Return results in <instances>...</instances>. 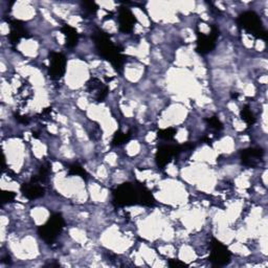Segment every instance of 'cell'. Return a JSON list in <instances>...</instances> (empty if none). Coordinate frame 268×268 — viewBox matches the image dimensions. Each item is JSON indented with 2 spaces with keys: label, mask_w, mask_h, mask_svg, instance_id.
<instances>
[{
  "label": "cell",
  "mask_w": 268,
  "mask_h": 268,
  "mask_svg": "<svg viewBox=\"0 0 268 268\" xmlns=\"http://www.w3.org/2000/svg\"><path fill=\"white\" fill-rule=\"evenodd\" d=\"M241 117L249 126L254 125L255 121H256V118H255V116H254V114L251 111L249 106H244V107L242 108V110H241Z\"/></svg>",
  "instance_id": "cell-16"
},
{
  "label": "cell",
  "mask_w": 268,
  "mask_h": 268,
  "mask_svg": "<svg viewBox=\"0 0 268 268\" xmlns=\"http://www.w3.org/2000/svg\"><path fill=\"white\" fill-rule=\"evenodd\" d=\"M68 174L69 175H78V176H81L84 179H87V177H88V174L84 170V168H82L80 164H77V163L72 164L68 168Z\"/></svg>",
  "instance_id": "cell-17"
},
{
  "label": "cell",
  "mask_w": 268,
  "mask_h": 268,
  "mask_svg": "<svg viewBox=\"0 0 268 268\" xmlns=\"http://www.w3.org/2000/svg\"><path fill=\"white\" fill-rule=\"evenodd\" d=\"M16 197V194L14 192H10V191H4L2 193V202L5 204V203H8V202H11L15 199Z\"/></svg>",
  "instance_id": "cell-21"
},
{
  "label": "cell",
  "mask_w": 268,
  "mask_h": 268,
  "mask_svg": "<svg viewBox=\"0 0 268 268\" xmlns=\"http://www.w3.org/2000/svg\"><path fill=\"white\" fill-rule=\"evenodd\" d=\"M113 200L119 207L141 204L152 207L155 200L152 194L139 183H123L113 191Z\"/></svg>",
  "instance_id": "cell-1"
},
{
  "label": "cell",
  "mask_w": 268,
  "mask_h": 268,
  "mask_svg": "<svg viewBox=\"0 0 268 268\" xmlns=\"http://www.w3.org/2000/svg\"><path fill=\"white\" fill-rule=\"evenodd\" d=\"M169 266L172 268H181V267H187V265L179 260H170L169 261Z\"/></svg>",
  "instance_id": "cell-23"
},
{
  "label": "cell",
  "mask_w": 268,
  "mask_h": 268,
  "mask_svg": "<svg viewBox=\"0 0 268 268\" xmlns=\"http://www.w3.org/2000/svg\"><path fill=\"white\" fill-rule=\"evenodd\" d=\"M84 8H85V11L90 13V14H93L96 12L97 10V6L94 4V3H84L83 4Z\"/></svg>",
  "instance_id": "cell-22"
},
{
  "label": "cell",
  "mask_w": 268,
  "mask_h": 268,
  "mask_svg": "<svg viewBox=\"0 0 268 268\" xmlns=\"http://www.w3.org/2000/svg\"><path fill=\"white\" fill-rule=\"evenodd\" d=\"M16 119L19 121L21 124H29L30 123V118L28 116H24V115H16Z\"/></svg>",
  "instance_id": "cell-24"
},
{
  "label": "cell",
  "mask_w": 268,
  "mask_h": 268,
  "mask_svg": "<svg viewBox=\"0 0 268 268\" xmlns=\"http://www.w3.org/2000/svg\"><path fill=\"white\" fill-rule=\"evenodd\" d=\"M176 134V130L174 128H168V129H162L157 132V136L160 139L164 140H171Z\"/></svg>",
  "instance_id": "cell-19"
},
{
  "label": "cell",
  "mask_w": 268,
  "mask_h": 268,
  "mask_svg": "<svg viewBox=\"0 0 268 268\" xmlns=\"http://www.w3.org/2000/svg\"><path fill=\"white\" fill-rule=\"evenodd\" d=\"M21 192L23 193L24 196L30 200L40 198V197L44 196V194H45L44 189L39 184V182H35L33 180H31L30 182H27V183H23L21 187Z\"/></svg>",
  "instance_id": "cell-12"
},
{
  "label": "cell",
  "mask_w": 268,
  "mask_h": 268,
  "mask_svg": "<svg viewBox=\"0 0 268 268\" xmlns=\"http://www.w3.org/2000/svg\"><path fill=\"white\" fill-rule=\"evenodd\" d=\"M131 137V132L123 133V132H116L113 136L112 139V145L113 146H120L125 142H127Z\"/></svg>",
  "instance_id": "cell-18"
},
{
  "label": "cell",
  "mask_w": 268,
  "mask_h": 268,
  "mask_svg": "<svg viewBox=\"0 0 268 268\" xmlns=\"http://www.w3.org/2000/svg\"><path fill=\"white\" fill-rule=\"evenodd\" d=\"M211 250L210 261L214 266H225L231 262V253L220 241L213 239L211 243Z\"/></svg>",
  "instance_id": "cell-5"
},
{
  "label": "cell",
  "mask_w": 268,
  "mask_h": 268,
  "mask_svg": "<svg viewBox=\"0 0 268 268\" xmlns=\"http://www.w3.org/2000/svg\"><path fill=\"white\" fill-rule=\"evenodd\" d=\"M48 75L53 80H60L66 70V58L60 53H51Z\"/></svg>",
  "instance_id": "cell-7"
},
{
  "label": "cell",
  "mask_w": 268,
  "mask_h": 268,
  "mask_svg": "<svg viewBox=\"0 0 268 268\" xmlns=\"http://www.w3.org/2000/svg\"><path fill=\"white\" fill-rule=\"evenodd\" d=\"M136 19L132 12L127 8H120L118 11V27L123 33H130L133 30Z\"/></svg>",
  "instance_id": "cell-10"
},
{
  "label": "cell",
  "mask_w": 268,
  "mask_h": 268,
  "mask_svg": "<svg viewBox=\"0 0 268 268\" xmlns=\"http://www.w3.org/2000/svg\"><path fill=\"white\" fill-rule=\"evenodd\" d=\"M218 36H219V30L216 27H212L210 35H204L202 33H198L196 51L201 55L211 53L215 48L216 40H217Z\"/></svg>",
  "instance_id": "cell-6"
},
{
  "label": "cell",
  "mask_w": 268,
  "mask_h": 268,
  "mask_svg": "<svg viewBox=\"0 0 268 268\" xmlns=\"http://www.w3.org/2000/svg\"><path fill=\"white\" fill-rule=\"evenodd\" d=\"M86 90L96 102H102L109 91L108 87L96 78H92L86 83Z\"/></svg>",
  "instance_id": "cell-9"
},
{
  "label": "cell",
  "mask_w": 268,
  "mask_h": 268,
  "mask_svg": "<svg viewBox=\"0 0 268 268\" xmlns=\"http://www.w3.org/2000/svg\"><path fill=\"white\" fill-rule=\"evenodd\" d=\"M232 96H233V97H237V96H238V94H237V93H235V94H232Z\"/></svg>",
  "instance_id": "cell-25"
},
{
  "label": "cell",
  "mask_w": 268,
  "mask_h": 268,
  "mask_svg": "<svg viewBox=\"0 0 268 268\" xmlns=\"http://www.w3.org/2000/svg\"><path fill=\"white\" fill-rule=\"evenodd\" d=\"M205 120L208 121V124H209V126H210L211 128H213V129H215V130H217V131L222 130V128H223L222 123H221L220 120L218 119V117L212 116V117H210V118H207Z\"/></svg>",
  "instance_id": "cell-20"
},
{
  "label": "cell",
  "mask_w": 268,
  "mask_h": 268,
  "mask_svg": "<svg viewBox=\"0 0 268 268\" xmlns=\"http://www.w3.org/2000/svg\"><path fill=\"white\" fill-rule=\"evenodd\" d=\"M61 32L64 34L66 38V46L68 48L75 47L78 44L79 34L74 28H71L70 26H68V24H64L61 29Z\"/></svg>",
  "instance_id": "cell-14"
},
{
  "label": "cell",
  "mask_w": 268,
  "mask_h": 268,
  "mask_svg": "<svg viewBox=\"0 0 268 268\" xmlns=\"http://www.w3.org/2000/svg\"><path fill=\"white\" fill-rule=\"evenodd\" d=\"M181 151H183L182 146H162L156 153V163L160 169H163L173 157L177 156Z\"/></svg>",
  "instance_id": "cell-8"
},
{
  "label": "cell",
  "mask_w": 268,
  "mask_h": 268,
  "mask_svg": "<svg viewBox=\"0 0 268 268\" xmlns=\"http://www.w3.org/2000/svg\"><path fill=\"white\" fill-rule=\"evenodd\" d=\"M239 27L258 39L267 40V32L264 30L259 16L254 12H245L237 19Z\"/></svg>",
  "instance_id": "cell-3"
},
{
  "label": "cell",
  "mask_w": 268,
  "mask_h": 268,
  "mask_svg": "<svg viewBox=\"0 0 268 268\" xmlns=\"http://www.w3.org/2000/svg\"><path fill=\"white\" fill-rule=\"evenodd\" d=\"M92 38L96 51L104 59L109 61L113 67L117 70H120L125 62V56L121 55L120 51L112 43L110 37L101 30H95Z\"/></svg>",
  "instance_id": "cell-2"
},
{
  "label": "cell",
  "mask_w": 268,
  "mask_h": 268,
  "mask_svg": "<svg viewBox=\"0 0 268 268\" xmlns=\"http://www.w3.org/2000/svg\"><path fill=\"white\" fill-rule=\"evenodd\" d=\"M10 27H11V33H10L9 39L13 45H16L22 38L30 37L28 31L24 29L22 22H20L18 20H11Z\"/></svg>",
  "instance_id": "cell-13"
},
{
  "label": "cell",
  "mask_w": 268,
  "mask_h": 268,
  "mask_svg": "<svg viewBox=\"0 0 268 268\" xmlns=\"http://www.w3.org/2000/svg\"><path fill=\"white\" fill-rule=\"evenodd\" d=\"M263 155L264 151L261 148L246 149L241 152V161L243 164L255 168L259 164V159L261 160Z\"/></svg>",
  "instance_id": "cell-11"
},
{
  "label": "cell",
  "mask_w": 268,
  "mask_h": 268,
  "mask_svg": "<svg viewBox=\"0 0 268 268\" xmlns=\"http://www.w3.org/2000/svg\"><path fill=\"white\" fill-rule=\"evenodd\" d=\"M64 228V219L61 214H54L48 221L39 228L38 234L48 244L53 243Z\"/></svg>",
  "instance_id": "cell-4"
},
{
  "label": "cell",
  "mask_w": 268,
  "mask_h": 268,
  "mask_svg": "<svg viewBox=\"0 0 268 268\" xmlns=\"http://www.w3.org/2000/svg\"><path fill=\"white\" fill-rule=\"evenodd\" d=\"M50 172H51V166H50V163L46 162L40 167L38 174L36 176H34L32 178V180L35 182H39V183L44 182L47 180L48 175H50Z\"/></svg>",
  "instance_id": "cell-15"
}]
</instances>
